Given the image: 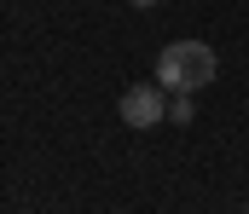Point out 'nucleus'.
<instances>
[{
    "label": "nucleus",
    "mask_w": 249,
    "mask_h": 214,
    "mask_svg": "<svg viewBox=\"0 0 249 214\" xmlns=\"http://www.w3.org/2000/svg\"><path fill=\"white\" fill-rule=\"evenodd\" d=\"M220 70V58H214V47L209 41H168L162 52H157V81H162V93H197V87H209Z\"/></svg>",
    "instance_id": "f257e3e1"
},
{
    "label": "nucleus",
    "mask_w": 249,
    "mask_h": 214,
    "mask_svg": "<svg viewBox=\"0 0 249 214\" xmlns=\"http://www.w3.org/2000/svg\"><path fill=\"white\" fill-rule=\"evenodd\" d=\"M116 110H122V122H127V128H157V122L168 116V99H162V81H139V87H127Z\"/></svg>",
    "instance_id": "f03ea898"
},
{
    "label": "nucleus",
    "mask_w": 249,
    "mask_h": 214,
    "mask_svg": "<svg viewBox=\"0 0 249 214\" xmlns=\"http://www.w3.org/2000/svg\"><path fill=\"white\" fill-rule=\"evenodd\" d=\"M191 116H197V104H191V93H174V99H168V122H180V128H186Z\"/></svg>",
    "instance_id": "7ed1b4c3"
},
{
    "label": "nucleus",
    "mask_w": 249,
    "mask_h": 214,
    "mask_svg": "<svg viewBox=\"0 0 249 214\" xmlns=\"http://www.w3.org/2000/svg\"><path fill=\"white\" fill-rule=\"evenodd\" d=\"M133 6H157V0H133Z\"/></svg>",
    "instance_id": "20e7f679"
}]
</instances>
